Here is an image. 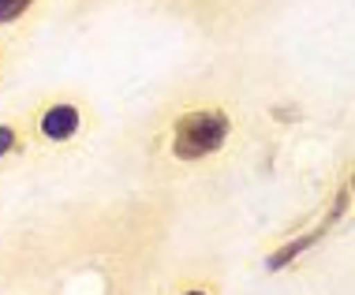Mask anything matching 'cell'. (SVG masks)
Returning <instances> with one entry per match:
<instances>
[{
  "instance_id": "3957f363",
  "label": "cell",
  "mask_w": 355,
  "mask_h": 295,
  "mask_svg": "<svg viewBox=\"0 0 355 295\" xmlns=\"http://www.w3.org/2000/svg\"><path fill=\"white\" fill-rule=\"evenodd\" d=\"M31 4V0H0V23H8V19H15L23 8Z\"/></svg>"
},
{
  "instance_id": "6da1fadb",
  "label": "cell",
  "mask_w": 355,
  "mask_h": 295,
  "mask_svg": "<svg viewBox=\"0 0 355 295\" xmlns=\"http://www.w3.org/2000/svg\"><path fill=\"white\" fill-rule=\"evenodd\" d=\"M225 131H228V120L220 112H191L176 123V154L195 161L217 150L225 142Z\"/></svg>"
},
{
  "instance_id": "7a4b0ae2",
  "label": "cell",
  "mask_w": 355,
  "mask_h": 295,
  "mask_svg": "<svg viewBox=\"0 0 355 295\" xmlns=\"http://www.w3.org/2000/svg\"><path fill=\"white\" fill-rule=\"evenodd\" d=\"M75 127H79V112L68 109V105L49 109V112H45V120H42V131H45L49 138H68Z\"/></svg>"
},
{
  "instance_id": "277c9868",
  "label": "cell",
  "mask_w": 355,
  "mask_h": 295,
  "mask_svg": "<svg viewBox=\"0 0 355 295\" xmlns=\"http://www.w3.org/2000/svg\"><path fill=\"white\" fill-rule=\"evenodd\" d=\"M8 146H12V131L0 127V154H8Z\"/></svg>"
}]
</instances>
